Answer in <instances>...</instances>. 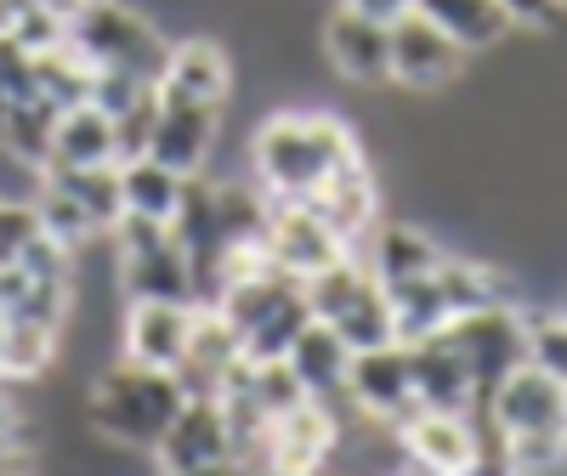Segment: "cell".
Masks as SVG:
<instances>
[{"instance_id": "4316f807", "label": "cell", "mask_w": 567, "mask_h": 476, "mask_svg": "<svg viewBox=\"0 0 567 476\" xmlns=\"http://www.w3.org/2000/svg\"><path fill=\"white\" fill-rule=\"evenodd\" d=\"M58 358V329L0 312V380H40Z\"/></svg>"}, {"instance_id": "9c48e42d", "label": "cell", "mask_w": 567, "mask_h": 476, "mask_svg": "<svg viewBox=\"0 0 567 476\" xmlns=\"http://www.w3.org/2000/svg\"><path fill=\"white\" fill-rule=\"evenodd\" d=\"M465 69H471V58L460 52L443 29L425 23L420 12L403 18V23H392V85L414 91V97H432V91L454 85Z\"/></svg>"}, {"instance_id": "8d00e7d4", "label": "cell", "mask_w": 567, "mask_h": 476, "mask_svg": "<svg viewBox=\"0 0 567 476\" xmlns=\"http://www.w3.org/2000/svg\"><path fill=\"white\" fill-rule=\"evenodd\" d=\"M154 120H159V97H142V103H136L131 114H120V120H114V154H120V165H125V159H142V154H148Z\"/></svg>"}, {"instance_id": "9a60e30c", "label": "cell", "mask_w": 567, "mask_h": 476, "mask_svg": "<svg viewBox=\"0 0 567 476\" xmlns=\"http://www.w3.org/2000/svg\"><path fill=\"white\" fill-rule=\"evenodd\" d=\"M239 363H245V346H239V335L221 323V312H216V307H194V335H187L182 363L171 369L176 386H182V397H221Z\"/></svg>"}, {"instance_id": "277c9868", "label": "cell", "mask_w": 567, "mask_h": 476, "mask_svg": "<svg viewBox=\"0 0 567 476\" xmlns=\"http://www.w3.org/2000/svg\"><path fill=\"white\" fill-rule=\"evenodd\" d=\"M216 312H221V323L233 329V335H239V346H245L250 363L284 358V352H290V341L312 323V307L301 296V278L278 272L272 261L261 272L239 278V283H227Z\"/></svg>"}, {"instance_id": "484cf974", "label": "cell", "mask_w": 567, "mask_h": 476, "mask_svg": "<svg viewBox=\"0 0 567 476\" xmlns=\"http://www.w3.org/2000/svg\"><path fill=\"white\" fill-rule=\"evenodd\" d=\"M182 182L187 176H176V170H165L159 159H125L120 165V199H125V210L131 216H148V221H165L171 227V216H176V205H182Z\"/></svg>"}, {"instance_id": "4fadbf2b", "label": "cell", "mask_w": 567, "mask_h": 476, "mask_svg": "<svg viewBox=\"0 0 567 476\" xmlns=\"http://www.w3.org/2000/svg\"><path fill=\"white\" fill-rule=\"evenodd\" d=\"M261 250L278 272H290V278H312L323 267H336L341 256H352V245H341L336 232H329L307 205H272L267 216V238H261Z\"/></svg>"}, {"instance_id": "ac0fdd59", "label": "cell", "mask_w": 567, "mask_h": 476, "mask_svg": "<svg viewBox=\"0 0 567 476\" xmlns=\"http://www.w3.org/2000/svg\"><path fill=\"white\" fill-rule=\"evenodd\" d=\"M154 459H159V476L199 470V465L227 459V425H221L216 397H187L176 408V420L165 425V437L154 443Z\"/></svg>"}, {"instance_id": "7402d4cb", "label": "cell", "mask_w": 567, "mask_h": 476, "mask_svg": "<svg viewBox=\"0 0 567 476\" xmlns=\"http://www.w3.org/2000/svg\"><path fill=\"white\" fill-rule=\"evenodd\" d=\"M414 12L432 23V29H443L465 58L494 52V45L516 29L499 0H414Z\"/></svg>"}, {"instance_id": "8fae6325", "label": "cell", "mask_w": 567, "mask_h": 476, "mask_svg": "<svg viewBox=\"0 0 567 476\" xmlns=\"http://www.w3.org/2000/svg\"><path fill=\"white\" fill-rule=\"evenodd\" d=\"M318 52L352 85H392V29L369 23L358 12H329L318 23Z\"/></svg>"}, {"instance_id": "cb8c5ba5", "label": "cell", "mask_w": 567, "mask_h": 476, "mask_svg": "<svg viewBox=\"0 0 567 476\" xmlns=\"http://www.w3.org/2000/svg\"><path fill=\"white\" fill-rule=\"evenodd\" d=\"M97 165H120V154H114V120L97 114L91 103L58 114L45 170H97Z\"/></svg>"}, {"instance_id": "e575fe53", "label": "cell", "mask_w": 567, "mask_h": 476, "mask_svg": "<svg viewBox=\"0 0 567 476\" xmlns=\"http://www.w3.org/2000/svg\"><path fill=\"white\" fill-rule=\"evenodd\" d=\"M245 386H250V397H256L272 420L290 414L296 403H307L301 380L290 374V363H284V358H272V363H245Z\"/></svg>"}, {"instance_id": "d6a6232c", "label": "cell", "mask_w": 567, "mask_h": 476, "mask_svg": "<svg viewBox=\"0 0 567 476\" xmlns=\"http://www.w3.org/2000/svg\"><path fill=\"white\" fill-rule=\"evenodd\" d=\"M523 335H528V363L567 386V312L561 307L523 312Z\"/></svg>"}, {"instance_id": "8992f818", "label": "cell", "mask_w": 567, "mask_h": 476, "mask_svg": "<svg viewBox=\"0 0 567 476\" xmlns=\"http://www.w3.org/2000/svg\"><path fill=\"white\" fill-rule=\"evenodd\" d=\"M443 335H449V346L460 352V363L471 369V386H477V408L488 403V392L499 386L511 369H523V363H528L523 307H511V301H494V307H483V312L454 318ZM471 420H477V414H471Z\"/></svg>"}, {"instance_id": "603a6c76", "label": "cell", "mask_w": 567, "mask_h": 476, "mask_svg": "<svg viewBox=\"0 0 567 476\" xmlns=\"http://www.w3.org/2000/svg\"><path fill=\"white\" fill-rule=\"evenodd\" d=\"M120 283L125 301H171V307H194V267L176 250V238H165L159 250L120 256Z\"/></svg>"}, {"instance_id": "30bf717a", "label": "cell", "mask_w": 567, "mask_h": 476, "mask_svg": "<svg viewBox=\"0 0 567 476\" xmlns=\"http://www.w3.org/2000/svg\"><path fill=\"white\" fill-rule=\"evenodd\" d=\"M363 420L374 425H409L420 414L414 403V386H409V358L403 346H381V352H358L352 369H347V392H341Z\"/></svg>"}, {"instance_id": "d590c367", "label": "cell", "mask_w": 567, "mask_h": 476, "mask_svg": "<svg viewBox=\"0 0 567 476\" xmlns=\"http://www.w3.org/2000/svg\"><path fill=\"white\" fill-rule=\"evenodd\" d=\"M142 97H154V85L148 80H136V74H120V69H91V108L97 114H109V120H120V114H131Z\"/></svg>"}, {"instance_id": "3957f363", "label": "cell", "mask_w": 567, "mask_h": 476, "mask_svg": "<svg viewBox=\"0 0 567 476\" xmlns=\"http://www.w3.org/2000/svg\"><path fill=\"white\" fill-rule=\"evenodd\" d=\"M63 45L91 69H120L148 85H159L165 58H171V34L148 12H136L131 0H80L69 12Z\"/></svg>"}, {"instance_id": "4dcf8cb0", "label": "cell", "mask_w": 567, "mask_h": 476, "mask_svg": "<svg viewBox=\"0 0 567 476\" xmlns=\"http://www.w3.org/2000/svg\"><path fill=\"white\" fill-rule=\"evenodd\" d=\"M336 335L352 346V358L358 352H381V346H398V335H392V312H386V290H381V278L369 283V290L329 323Z\"/></svg>"}, {"instance_id": "5bb4252c", "label": "cell", "mask_w": 567, "mask_h": 476, "mask_svg": "<svg viewBox=\"0 0 567 476\" xmlns=\"http://www.w3.org/2000/svg\"><path fill=\"white\" fill-rule=\"evenodd\" d=\"M398 443L414 459V470L425 476H465L471 465L483 459V437L471 414H414L409 425H398Z\"/></svg>"}, {"instance_id": "52a82bcc", "label": "cell", "mask_w": 567, "mask_h": 476, "mask_svg": "<svg viewBox=\"0 0 567 476\" xmlns=\"http://www.w3.org/2000/svg\"><path fill=\"white\" fill-rule=\"evenodd\" d=\"M341 443V425H336V408L307 397L296 403L290 414H278L261 437V454H256V470L267 476H318L323 459L336 454Z\"/></svg>"}, {"instance_id": "f546056e", "label": "cell", "mask_w": 567, "mask_h": 476, "mask_svg": "<svg viewBox=\"0 0 567 476\" xmlns=\"http://www.w3.org/2000/svg\"><path fill=\"white\" fill-rule=\"evenodd\" d=\"M34 97L52 103L58 114L80 108L91 97V63L74 58L69 45H52V52H34Z\"/></svg>"}, {"instance_id": "6da1fadb", "label": "cell", "mask_w": 567, "mask_h": 476, "mask_svg": "<svg viewBox=\"0 0 567 476\" xmlns=\"http://www.w3.org/2000/svg\"><path fill=\"white\" fill-rule=\"evenodd\" d=\"M358 159H363V142L336 114L278 108L250 136V170H256V187L272 205H301L336 170H347Z\"/></svg>"}, {"instance_id": "d4e9b609", "label": "cell", "mask_w": 567, "mask_h": 476, "mask_svg": "<svg viewBox=\"0 0 567 476\" xmlns=\"http://www.w3.org/2000/svg\"><path fill=\"white\" fill-rule=\"evenodd\" d=\"M386 290V312H392V335L398 346H414V341H432L449 329V301L437 290V272L425 278H398V283H381Z\"/></svg>"}, {"instance_id": "ba28073f", "label": "cell", "mask_w": 567, "mask_h": 476, "mask_svg": "<svg viewBox=\"0 0 567 476\" xmlns=\"http://www.w3.org/2000/svg\"><path fill=\"white\" fill-rule=\"evenodd\" d=\"M159 97L165 103H194V108H227L233 97V58L227 45L210 40V34H187V40H171V58H165V74H159Z\"/></svg>"}, {"instance_id": "83f0119b", "label": "cell", "mask_w": 567, "mask_h": 476, "mask_svg": "<svg viewBox=\"0 0 567 476\" xmlns=\"http://www.w3.org/2000/svg\"><path fill=\"white\" fill-rule=\"evenodd\" d=\"M45 182H52L58 194H69L91 221H97L103 238H109V227L125 216V199H120V165H97V170H45Z\"/></svg>"}, {"instance_id": "f35d334b", "label": "cell", "mask_w": 567, "mask_h": 476, "mask_svg": "<svg viewBox=\"0 0 567 476\" xmlns=\"http://www.w3.org/2000/svg\"><path fill=\"white\" fill-rule=\"evenodd\" d=\"M516 29H556L561 23V0H499Z\"/></svg>"}, {"instance_id": "ab89813d", "label": "cell", "mask_w": 567, "mask_h": 476, "mask_svg": "<svg viewBox=\"0 0 567 476\" xmlns=\"http://www.w3.org/2000/svg\"><path fill=\"white\" fill-rule=\"evenodd\" d=\"M341 12H358V18H369V23L392 29V23L414 18V0H341Z\"/></svg>"}, {"instance_id": "60d3db41", "label": "cell", "mask_w": 567, "mask_h": 476, "mask_svg": "<svg viewBox=\"0 0 567 476\" xmlns=\"http://www.w3.org/2000/svg\"><path fill=\"white\" fill-rule=\"evenodd\" d=\"M176 476H256V470H250L245 459H233V454H227V459H216V465H199V470H176Z\"/></svg>"}, {"instance_id": "44dd1931", "label": "cell", "mask_w": 567, "mask_h": 476, "mask_svg": "<svg viewBox=\"0 0 567 476\" xmlns=\"http://www.w3.org/2000/svg\"><path fill=\"white\" fill-rule=\"evenodd\" d=\"M284 363H290V374L301 380V392L329 403V397H341L347 392V369H352V346L336 335L329 323H307L301 335L290 341V352H284Z\"/></svg>"}, {"instance_id": "7c38bea8", "label": "cell", "mask_w": 567, "mask_h": 476, "mask_svg": "<svg viewBox=\"0 0 567 476\" xmlns=\"http://www.w3.org/2000/svg\"><path fill=\"white\" fill-rule=\"evenodd\" d=\"M329 232L341 238V245H363V238L381 227V176H374V165H369V154L358 159V165H347V170H336L318 194H307L301 199Z\"/></svg>"}, {"instance_id": "7a4b0ae2", "label": "cell", "mask_w": 567, "mask_h": 476, "mask_svg": "<svg viewBox=\"0 0 567 476\" xmlns=\"http://www.w3.org/2000/svg\"><path fill=\"white\" fill-rule=\"evenodd\" d=\"M182 386L176 374L165 369H142V363H114L97 374V386L85 397V420L91 432L109 437L114 448H136V454H154V443L165 437V425L182 408Z\"/></svg>"}, {"instance_id": "1f68e13d", "label": "cell", "mask_w": 567, "mask_h": 476, "mask_svg": "<svg viewBox=\"0 0 567 476\" xmlns=\"http://www.w3.org/2000/svg\"><path fill=\"white\" fill-rule=\"evenodd\" d=\"M34 216H40V232L52 238V245H63V250H85V245H97V238H103V227L91 221L69 194H58L45 176H40V194H34Z\"/></svg>"}, {"instance_id": "ffe728a7", "label": "cell", "mask_w": 567, "mask_h": 476, "mask_svg": "<svg viewBox=\"0 0 567 476\" xmlns=\"http://www.w3.org/2000/svg\"><path fill=\"white\" fill-rule=\"evenodd\" d=\"M363 245H369V250H358V256H363V267L381 278V283L425 278V272H437V261L449 256L437 238L425 232V227H414V221H386V227H374Z\"/></svg>"}, {"instance_id": "2e32d148", "label": "cell", "mask_w": 567, "mask_h": 476, "mask_svg": "<svg viewBox=\"0 0 567 476\" xmlns=\"http://www.w3.org/2000/svg\"><path fill=\"white\" fill-rule=\"evenodd\" d=\"M159 97V91H154ZM216 136H221V114L216 108H194V103H165L159 97V120L148 136V159H159L176 176H205L210 154H216Z\"/></svg>"}, {"instance_id": "f1b7e54d", "label": "cell", "mask_w": 567, "mask_h": 476, "mask_svg": "<svg viewBox=\"0 0 567 476\" xmlns=\"http://www.w3.org/2000/svg\"><path fill=\"white\" fill-rule=\"evenodd\" d=\"M437 290H443V301H449V323L465 318V312H483V307L505 301L499 272L483 267V261H471V256H443V261H437Z\"/></svg>"}, {"instance_id": "836d02e7", "label": "cell", "mask_w": 567, "mask_h": 476, "mask_svg": "<svg viewBox=\"0 0 567 476\" xmlns=\"http://www.w3.org/2000/svg\"><path fill=\"white\" fill-rule=\"evenodd\" d=\"M34 420L7 397V386H0V476H34Z\"/></svg>"}, {"instance_id": "74e56055", "label": "cell", "mask_w": 567, "mask_h": 476, "mask_svg": "<svg viewBox=\"0 0 567 476\" xmlns=\"http://www.w3.org/2000/svg\"><path fill=\"white\" fill-rule=\"evenodd\" d=\"M40 238L34 205H0V267H18V256Z\"/></svg>"}, {"instance_id": "5b68a950", "label": "cell", "mask_w": 567, "mask_h": 476, "mask_svg": "<svg viewBox=\"0 0 567 476\" xmlns=\"http://www.w3.org/2000/svg\"><path fill=\"white\" fill-rule=\"evenodd\" d=\"M494 437L505 448H545V443H567V386L550 374H539L534 363L511 369L499 386L488 392V403L477 408Z\"/></svg>"}, {"instance_id": "d6986e66", "label": "cell", "mask_w": 567, "mask_h": 476, "mask_svg": "<svg viewBox=\"0 0 567 476\" xmlns=\"http://www.w3.org/2000/svg\"><path fill=\"white\" fill-rule=\"evenodd\" d=\"M194 335V307H171V301H131L125 307V363L142 369H176Z\"/></svg>"}, {"instance_id": "e0dca14e", "label": "cell", "mask_w": 567, "mask_h": 476, "mask_svg": "<svg viewBox=\"0 0 567 476\" xmlns=\"http://www.w3.org/2000/svg\"><path fill=\"white\" fill-rule=\"evenodd\" d=\"M403 358H409L414 403L425 414H477V386H471V369L460 363V352L449 346V335L414 341V346H403Z\"/></svg>"}]
</instances>
